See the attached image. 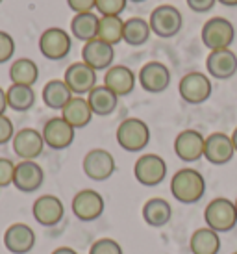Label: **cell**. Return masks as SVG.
Wrapping results in <instances>:
<instances>
[{"label":"cell","instance_id":"cb8c5ba5","mask_svg":"<svg viewBox=\"0 0 237 254\" xmlns=\"http://www.w3.org/2000/svg\"><path fill=\"white\" fill-rule=\"evenodd\" d=\"M61 117L74 130H80V128H85L93 121V112L89 108V102L85 97H72V99L67 102V106L61 110Z\"/></svg>","mask_w":237,"mask_h":254},{"label":"cell","instance_id":"7bdbcfd3","mask_svg":"<svg viewBox=\"0 0 237 254\" xmlns=\"http://www.w3.org/2000/svg\"><path fill=\"white\" fill-rule=\"evenodd\" d=\"M232 143H234V148H236V154H237V128L232 132Z\"/></svg>","mask_w":237,"mask_h":254},{"label":"cell","instance_id":"277c9868","mask_svg":"<svg viewBox=\"0 0 237 254\" xmlns=\"http://www.w3.org/2000/svg\"><path fill=\"white\" fill-rule=\"evenodd\" d=\"M200 39H202L204 47L209 49V52L230 49L236 39V28L226 17H211L204 22L202 30H200Z\"/></svg>","mask_w":237,"mask_h":254},{"label":"cell","instance_id":"6da1fadb","mask_svg":"<svg viewBox=\"0 0 237 254\" xmlns=\"http://www.w3.org/2000/svg\"><path fill=\"white\" fill-rule=\"evenodd\" d=\"M206 193V180L200 171L183 167L171 178V195L181 204H196Z\"/></svg>","mask_w":237,"mask_h":254},{"label":"cell","instance_id":"1f68e13d","mask_svg":"<svg viewBox=\"0 0 237 254\" xmlns=\"http://www.w3.org/2000/svg\"><path fill=\"white\" fill-rule=\"evenodd\" d=\"M122 34H124V21L120 17H100L97 39L115 47L122 41Z\"/></svg>","mask_w":237,"mask_h":254},{"label":"cell","instance_id":"2e32d148","mask_svg":"<svg viewBox=\"0 0 237 254\" xmlns=\"http://www.w3.org/2000/svg\"><path fill=\"white\" fill-rule=\"evenodd\" d=\"M236 156V148L232 143V135L224 132H213L206 137L204 145V158L211 165H226Z\"/></svg>","mask_w":237,"mask_h":254},{"label":"cell","instance_id":"3957f363","mask_svg":"<svg viewBox=\"0 0 237 254\" xmlns=\"http://www.w3.org/2000/svg\"><path fill=\"white\" fill-rule=\"evenodd\" d=\"M206 226L217 234L230 232L237 226V210L234 200L226 197H215L204 210Z\"/></svg>","mask_w":237,"mask_h":254},{"label":"cell","instance_id":"4fadbf2b","mask_svg":"<svg viewBox=\"0 0 237 254\" xmlns=\"http://www.w3.org/2000/svg\"><path fill=\"white\" fill-rule=\"evenodd\" d=\"M137 82L147 93L160 95V93L167 91L171 85V69L161 62H148L141 67Z\"/></svg>","mask_w":237,"mask_h":254},{"label":"cell","instance_id":"4316f807","mask_svg":"<svg viewBox=\"0 0 237 254\" xmlns=\"http://www.w3.org/2000/svg\"><path fill=\"white\" fill-rule=\"evenodd\" d=\"M72 97L74 95L63 80H50L45 84L41 91V99L45 102V106L50 108V110H58V112H61Z\"/></svg>","mask_w":237,"mask_h":254},{"label":"cell","instance_id":"f546056e","mask_svg":"<svg viewBox=\"0 0 237 254\" xmlns=\"http://www.w3.org/2000/svg\"><path fill=\"white\" fill-rule=\"evenodd\" d=\"M6 99H7V108H9V110L24 113L35 106V99H37V97H35L34 87L11 84L6 89Z\"/></svg>","mask_w":237,"mask_h":254},{"label":"cell","instance_id":"8d00e7d4","mask_svg":"<svg viewBox=\"0 0 237 254\" xmlns=\"http://www.w3.org/2000/svg\"><path fill=\"white\" fill-rule=\"evenodd\" d=\"M15 128L13 123L7 115H0V145H6V143L13 141Z\"/></svg>","mask_w":237,"mask_h":254},{"label":"cell","instance_id":"bcb514c9","mask_svg":"<svg viewBox=\"0 0 237 254\" xmlns=\"http://www.w3.org/2000/svg\"><path fill=\"white\" fill-rule=\"evenodd\" d=\"M2 2H4V0H0V4H2Z\"/></svg>","mask_w":237,"mask_h":254},{"label":"cell","instance_id":"83f0119b","mask_svg":"<svg viewBox=\"0 0 237 254\" xmlns=\"http://www.w3.org/2000/svg\"><path fill=\"white\" fill-rule=\"evenodd\" d=\"M189 249H191V254H219L221 238L215 230L202 226L193 232L191 240H189Z\"/></svg>","mask_w":237,"mask_h":254},{"label":"cell","instance_id":"d6a6232c","mask_svg":"<svg viewBox=\"0 0 237 254\" xmlns=\"http://www.w3.org/2000/svg\"><path fill=\"white\" fill-rule=\"evenodd\" d=\"M128 0H97V13L100 17H120Z\"/></svg>","mask_w":237,"mask_h":254},{"label":"cell","instance_id":"5b68a950","mask_svg":"<svg viewBox=\"0 0 237 254\" xmlns=\"http://www.w3.org/2000/svg\"><path fill=\"white\" fill-rule=\"evenodd\" d=\"M152 34H156L161 39H171L180 34L181 26H183V17L178 7L171 6V4H161L150 13L148 19Z\"/></svg>","mask_w":237,"mask_h":254},{"label":"cell","instance_id":"4dcf8cb0","mask_svg":"<svg viewBox=\"0 0 237 254\" xmlns=\"http://www.w3.org/2000/svg\"><path fill=\"white\" fill-rule=\"evenodd\" d=\"M152 30L148 21L143 17H130L124 21V34H122V41L130 47H143L145 43L150 39Z\"/></svg>","mask_w":237,"mask_h":254},{"label":"cell","instance_id":"d6986e66","mask_svg":"<svg viewBox=\"0 0 237 254\" xmlns=\"http://www.w3.org/2000/svg\"><path fill=\"white\" fill-rule=\"evenodd\" d=\"M35 241L37 238H35L34 228L24 223H13L11 226H7V230L4 232V247L11 254L32 253Z\"/></svg>","mask_w":237,"mask_h":254},{"label":"cell","instance_id":"60d3db41","mask_svg":"<svg viewBox=\"0 0 237 254\" xmlns=\"http://www.w3.org/2000/svg\"><path fill=\"white\" fill-rule=\"evenodd\" d=\"M50 254H78V253L70 247H58V249H54Z\"/></svg>","mask_w":237,"mask_h":254},{"label":"cell","instance_id":"5bb4252c","mask_svg":"<svg viewBox=\"0 0 237 254\" xmlns=\"http://www.w3.org/2000/svg\"><path fill=\"white\" fill-rule=\"evenodd\" d=\"M74 132L76 130L70 127L61 115L49 119L41 130L45 145L50 147L52 150H65V148H69L72 145V141H74Z\"/></svg>","mask_w":237,"mask_h":254},{"label":"cell","instance_id":"f35d334b","mask_svg":"<svg viewBox=\"0 0 237 254\" xmlns=\"http://www.w3.org/2000/svg\"><path fill=\"white\" fill-rule=\"evenodd\" d=\"M185 4L195 13H208L215 7L217 0H185Z\"/></svg>","mask_w":237,"mask_h":254},{"label":"cell","instance_id":"ba28073f","mask_svg":"<svg viewBox=\"0 0 237 254\" xmlns=\"http://www.w3.org/2000/svg\"><path fill=\"white\" fill-rule=\"evenodd\" d=\"M72 49V37L67 30L52 26L47 28L39 37V52L50 62H61L69 56Z\"/></svg>","mask_w":237,"mask_h":254},{"label":"cell","instance_id":"30bf717a","mask_svg":"<svg viewBox=\"0 0 237 254\" xmlns=\"http://www.w3.org/2000/svg\"><path fill=\"white\" fill-rule=\"evenodd\" d=\"M63 82L67 84L74 97H87L95 87H97V71L91 69L89 65L84 62L70 64L65 69Z\"/></svg>","mask_w":237,"mask_h":254},{"label":"cell","instance_id":"603a6c76","mask_svg":"<svg viewBox=\"0 0 237 254\" xmlns=\"http://www.w3.org/2000/svg\"><path fill=\"white\" fill-rule=\"evenodd\" d=\"M141 213H143L145 223L148 226H152V228H163L173 219V208H171V204H169L165 198H160V197L148 198L147 202L143 204Z\"/></svg>","mask_w":237,"mask_h":254},{"label":"cell","instance_id":"7dc6e473","mask_svg":"<svg viewBox=\"0 0 237 254\" xmlns=\"http://www.w3.org/2000/svg\"><path fill=\"white\" fill-rule=\"evenodd\" d=\"M232 254H237V253H232Z\"/></svg>","mask_w":237,"mask_h":254},{"label":"cell","instance_id":"8992f818","mask_svg":"<svg viewBox=\"0 0 237 254\" xmlns=\"http://www.w3.org/2000/svg\"><path fill=\"white\" fill-rule=\"evenodd\" d=\"M211 91H213L211 78L200 71H191L183 74L178 84V93L181 100H185L187 104H193V106L204 104L211 97Z\"/></svg>","mask_w":237,"mask_h":254},{"label":"cell","instance_id":"836d02e7","mask_svg":"<svg viewBox=\"0 0 237 254\" xmlns=\"http://www.w3.org/2000/svg\"><path fill=\"white\" fill-rule=\"evenodd\" d=\"M89 254H124L122 247L112 238H100L89 249Z\"/></svg>","mask_w":237,"mask_h":254},{"label":"cell","instance_id":"44dd1931","mask_svg":"<svg viewBox=\"0 0 237 254\" xmlns=\"http://www.w3.org/2000/svg\"><path fill=\"white\" fill-rule=\"evenodd\" d=\"M113 60H115V47L100 41V39H93V41L84 43L82 62L87 64L91 69H95L97 72L108 71L113 65Z\"/></svg>","mask_w":237,"mask_h":254},{"label":"cell","instance_id":"d4e9b609","mask_svg":"<svg viewBox=\"0 0 237 254\" xmlns=\"http://www.w3.org/2000/svg\"><path fill=\"white\" fill-rule=\"evenodd\" d=\"M85 99L89 102V108H91V112H93V115H97V117H108V115H112L118 106V97L112 89H108L104 84L97 85Z\"/></svg>","mask_w":237,"mask_h":254},{"label":"cell","instance_id":"8fae6325","mask_svg":"<svg viewBox=\"0 0 237 254\" xmlns=\"http://www.w3.org/2000/svg\"><path fill=\"white\" fill-rule=\"evenodd\" d=\"M104 198L95 190H82L72 197L70 210L82 223L97 221L104 213Z\"/></svg>","mask_w":237,"mask_h":254},{"label":"cell","instance_id":"7c38bea8","mask_svg":"<svg viewBox=\"0 0 237 254\" xmlns=\"http://www.w3.org/2000/svg\"><path fill=\"white\" fill-rule=\"evenodd\" d=\"M32 215L37 221V225L45 226V228H52L63 221L65 206H63L61 198L56 195H41L34 200Z\"/></svg>","mask_w":237,"mask_h":254},{"label":"cell","instance_id":"f1b7e54d","mask_svg":"<svg viewBox=\"0 0 237 254\" xmlns=\"http://www.w3.org/2000/svg\"><path fill=\"white\" fill-rule=\"evenodd\" d=\"M9 80L11 84L34 87V84L39 80V67L30 58H19L9 65Z\"/></svg>","mask_w":237,"mask_h":254},{"label":"cell","instance_id":"484cf974","mask_svg":"<svg viewBox=\"0 0 237 254\" xmlns=\"http://www.w3.org/2000/svg\"><path fill=\"white\" fill-rule=\"evenodd\" d=\"M98 24H100V15L95 11L74 13L70 21V36L82 43L93 41L98 36Z\"/></svg>","mask_w":237,"mask_h":254},{"label":"cell","instance_id":"ee69618b","mask_svg":"<svg viewBox=\"0 0 237 254\" xmlns=\"http://www.w3.org/2000/svg\"><path fill=\"white\" fill-rule=\"evenodd\" d=\"M128 2H135V4H141V2H147V0H128Z\"/></svg>","mask_w":237,"mask_h":254},{"label":"cell","instance_id":"7402d4cb","mask_svg":"<svg viewBox=\"0 0 237 254\" xmlns=\"http://www.w3.org/2000/svg\"><path fill=\"white\" fill-rule=\"evenodd\" d=\"M135 84H137V76L126 65H112L104 74V85L108 89H112L118 99L128 97L135 89Z\"/></svg>","mask_w":237,"mask_h":254},{"label":"cell","instance_id":"e0dca14e","mask_svg":"<svg viewBox=\"0 0 237 254\" xmlns=\"http://www.w3.org/2000/svg\"><path fill=\"white\" fill-rule=\"evenodd\" d=\"M13 152L21 160H37L43 154L45 148V139L43 134L35 128H21L19 132H15L13 135Z\"/></svg>","mask_w":237,"mask_h":254},{"label":"cell","instance_id":"9c48e42d","mask_svg":"<svg viewBox=\"0 0 237 254\" xmlns=\"http://www.w3.org/2000/svg\"><path fill=\"white\" fill-rule=\"evenodd\" d=\"M133 177L141 186L156 188L167 178V162L160 154H141L133 165Z\"/></svg>","mask_w":237,"mask_h":254},{"label":"cell","instance_id":"ab89813d","mask_svg":"<svg viewBox=\"0 0 237 254\" xmlns=\"http://www.w3.org/2000/svg\"><path fill=\"white\" fill-rule=\"evenodd\" d=\"M7 110V99H6V89L0 87V115H6Z\"/></svg>","mask_w":237,"mask_h":254},{"label":"cell","instance_id":"e575fe53","mask_svg":"<svg viewBox=\"0 0 237 254\" xmlns=\"http://www.w3.org/2000/svg\"><path fill=\"white\" fill-rule=\"evenodd\" d=\"M15 54V39L11 34L0 30V65L7 64Z\"/></svg>","mask_w":237,"mask_h":254},{"label":"cell","instance_id":"7a4b0ae2","mask_svg":"<svg viewBox=\"0 0 237 254\" xmlns=\"http://www.w3.org/2000/svg\"><path fill=\"white\" fill-rule=\"evenodd\" d=\"M118 147L126 152H141L150 143V128L139 117H128L117 127L115 132Z\"/></svg>","mask_w":237,"mask_h":254},{"label":"cell","instance_id":"ffe728a7","mask_svg":"<svg viewBox=\"0 0 237 254\" xmlns=\"http://www.w3.org/2000/svg\"><path fill=\"white\" fill-rule=\"evenodd\" d=\"M45 182V171L34 160H21L15 167L13 186L22 193H34Z\"/></svg>","mask_w":237,"mask_h":254},{"label":"cell","instance_id":"b9f144b4","mask_svg":"<svg viewBox=\"0 0 237 254\" xmlns=\"http://www.w3.org/2000/svg\"><path fill=\"white\" fill-rule=\"evenodd\" d=\"M217 2L226 7H237V0H217Z\"/></svg>","mask_w":237,"mask_h":254},{"label":"cell","instance_id":"f6af8a7d","mask_svg":"<svg viewBox=\"0 0 237 254\" xmlns=\"http://www.w3.org/2000/svg\"><path fill=\"white\" fill-rule=\"evenodd\" d=\"M234 204H236V210H237V198H236V200H234Z\"/></svg>","mask_w":237,"mask_h":254},{"label":"cell","instance_id":"ac0fdd59","mask_svg":"<svg viewBox=\"0 0 237 254\" xmlns=\"http://www.w3.org/2000/svg\"><path fill=\"white\" fill-rule=\"evenodd\" d=\"M206 71L209 78L230 80L237 72V54L232 49L211 50L206 58Z\"/></svg>","mask_w":237,"mask_h":254},{"label":"cell","instance_id":"d590c367","mask_svg":"<svg viewBox=\"0 0 237 254\" xmlns=\"http://www.w3.org/2000/svg\"><path fill=\"white\" fill-rule=\"evenodd\" d=\"M15 167H17V163H13L9 158H0V188L13 186Z\"/></svg>","mask_w":237,"mask_h":254},{"label":"cell","instance_id":"74e56055","mask_svg":"<svg viewBox=\"0 0 237 254\" xmlns=\"http://www.w3.org/2000/svg\"><path fill=\"white\" fill-rule=\"evenodd\" d=\"M67 6L74 13H87L97 7V0H67Z\"/></svg>","mask_w":237,"mask_h":254},{"label":"cell","instance_id":"9a60e30c","mask_svg":"<svg viewBox=\"0 0 237 254\" xmlns=\"http://www.w3.org/2000/svg\"><path fill=\"white\" fill-rule=\"evenodd\" d=\"M204 145H206V137L193 128L181 130L175 137V152L185 163H195L204 158Z\"/></svg>","mask_w":237,"mask_h":254},{"label":"cell","instance_id":"52a82bcc","mask_svg":"<svg viewBox=\"0 0 237 254\" xmlns=\"http://www.w3.org/2000/svg\"><path fill=\"white\" fill-rule=\"evenodd\" d=\"M117 169L115 158L106 148H91L82 160V171L93 182H106Z\"/></svg>","mask_w":237,"mask_h":254}]
</instances>
